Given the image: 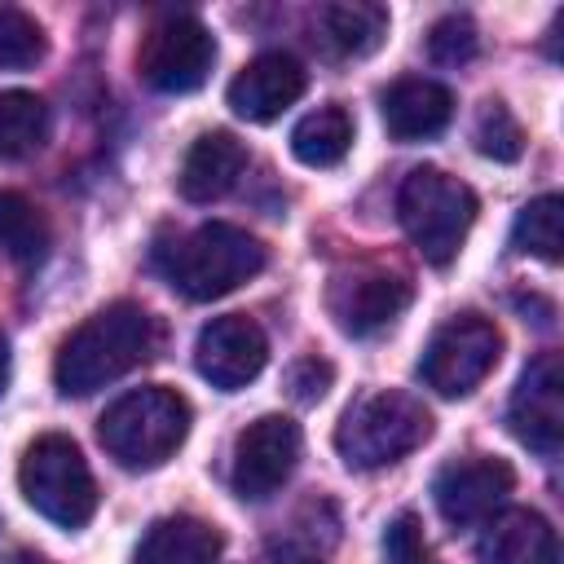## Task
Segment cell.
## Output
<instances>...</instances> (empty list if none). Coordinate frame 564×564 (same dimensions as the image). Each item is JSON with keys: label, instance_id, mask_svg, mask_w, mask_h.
<instances>
[{"label": "cell", "instance_id": "obj_1", "mask_svg": "<svg viewBox=\"0 0 564 564\" xmlns=\"http://www.w3.org/2000/svg\"><path fill=\"white\" fill-rule=\"evenodd\" d=\"M154 352H159V322L141 304L119 300V304H106L101 313H93L88 322H79L62 339L53 379H57V392L88 397V392L123 379L128 370L145 366Z\"/></svg>", "mask_w": 564, "mask_h": 564}, {"label": "cell", "instance_id": "obj_2", "mask_svg": "<svg viewBox=\"0 0 564 564\" xmlns=\"http://www.w3.org/2000/svg\"><path fill=\"white\" fill-rule=\"evenodd\" d=\"M189 432V401L172 388H137L106 405L97 419L101 449L128 467V471H154L163 467Z\"/></svg>", "mask_w": 564, "mask_h": 564}, {"label": "cell", "instance_id": "obj_3", "mask_svg": "<svg viewBox=\"0 0 564 564\" xmlns=\"http://www.w3.org/2000/svg\"><path fill=\"white\" fill-rule=\"evenodd\" d=\"M432 436V414L414 392L383 388L348 405V414L335 427V449L348 467H388L419 449Z\"/></svg>", "mask_w": 564, "mask_h": 564}, {"label": "cell", "instance_id": "obj_4", "mask_svg": "<svg viewBox=\"0 0 564 564\" xmlns=\"http://www.w3.org/2000/svg\"><path fill=\"white\" fill-rule=\"evenodd\" d=\"M397 220L410 234V242L423 251V260L445 269L476 220V194L458 176L423 163L397 189Z\"/></svg>", "mask_w": 564, "mask_h": 564}, {"label": "cell", "instance_id": "obj_5", "mask_svg": "<svg viewBox=\"0 0 564 564\" xmlns=\"http://www.w3.org/2000/svg\"><path fill=\"white\" fill-rule=\"evenodd\" d=\"M264 269V247L238 225L212 220L181 238L167 256V282L185 300H220Z\"/></svg>", "mask_w": 564, "mask_h": 564}, {"label": "cell", "instance_id": "obj_6", "mask_svg": "<svg viewBox=\"0 0 564 564\" xmlns=\"http://www.w3.org/2000/svg\"><path fill=\"white\" fill-rule=\"evenodd\" d=\"M18 485H22V498L44 520H53L62 529H79L97 511L93 471H88L79 445L62 432H44L26 445V454L18 463Z\"/></svg>", "mask_w": 564, "mask_h": 564}, {"label": "cell", "instance_id": "obj_7", "mask_svg": "<svg viewBox=\"0 0 564 564\" xmlns=\"http://www.w3.org/2000/svg\"><path fill=\"white\" fill-rule=\"evenodd\" d=\"M498 357H502L498 326L480 313H458L445 326H436V335L427 339L419 357V375L441 397H467L498 366Z\"/></svg>", "mask_w": 564, "mask_h": 564}, {"label": "cell", "instance_id": "obj_8", "mask_svg": "<svg viewBox=\"0 0 564 564\" xmlns=\"http://www.w3.org/2000/svg\"><path fill=\"white\" fill-rule=\"evenodd\" d=\"M216 62V35L194 13L159 18L137 48V75L159 93H194Z\"/></svg>", "mask_w": 564, "mask_h": 564}, {"label": "cell", "instance_id": "obj_9", "mask_svg": "<svg viewBox=\"0 0 564 564\" xmlns=\"http://www.w3.org/2000/svg\"><path fill=\"white\" fill-rule=\"evenodd\" d=\"M300 463V423L286 414H260L247 423L234 441V467L229 485L238 498L260 502L286 485V476Z\"/></svg>", "mask_w": 564, "mask_h": 564}, {"label": "cell", "instance_id": "obj_10", "mask_svg": "<svg viewBox=\"0 0 564 564\" xmlns=\"http://www.w3.org/2000/svg\"><path fill=\"white\" fill-rule=\"evenodd\" d=\"M410 300H414V286L388 269H348V273H335L326 286V313L352 339H366L392 326L410 308Z\"/></svg>", "mask_w": 564, "mask_h": 564}, {"label": "cell", "instance_id": "obj_11", "mask_svg": "<svg viewBox=\"0 0 564 564\" xmlns=\"http://www.w3.org/2000/svg\"><path fill=\"white\" fill-rule=\"evenodd\" d=\"M507 423L516 432L520 445H529L542 458H555L564 445V366L555 352H542L524 366L511 405H507Z\"/></svg>", "mask_w": 564, "mask_h": 564}, {"label": "cell", "instance_id": "obj_12", "mask_svg": "<svg viewBox=\"0 0 564 564\" xmlns=\"http://www.w3.org/2000/svg\"><path fill=\"white\" fill-rule=\"evenodd\" d=\"M511 485H516V471L502 458L471 454V458H454V463H445L436 471L432 502L445 516V524L467 529V524L489 520L502 507V498L511 494Z\"/></svg>", "mask_w": 564, "mask_h": 564}, {"label": "cell", "instance_id": "obj_13", "mask_svg": "<svg viewBox=\"0 0 564 564\" xmlns=\"http://www.w3.org/2000/svg\"><path fill=\"white\" fill-rule=\"evenodd\" d=\"M269 361V339L264 330L247 317V313H229V317H212L198 330L194 344V366L198 375L220 388V392H238L247 388Z\"/></svg>", "mask_w": 564, "mask_h": 564}, {"label": "cell", "instance_id": "obj_14", "mask_svg": "<svg viewBox=\"0 0 564 564\" xmlns=\"http://www.w3.org/2000/svg\"><path fill=\"white\" fill-rule=\"evenodd\" d=\"M304 84H308V75H304V66L291 53H260V57H251L234 75V84H229V110L238 119H247V123H269L286 106L300 101Z\"/></svg>", "mask_w": 564, "mask_h": 564}, {"label": "cell", "instance_id": "obj_15", "mask_svg": "<svg viewBox=\"0 0 564 564\" xmlns=\"http://www.w3.org/2000/svg\"><path fill=\"white\" fill-rule=\"evenodd\" d=\"M480 564H560V538L546 516L529 507L494 511L476 542Z\"/></svg>", "mask_w": 564, "mask_h": 564}, {"label": "cell", "instance_id": "obj_16", "mask_svg": "<svg viewBox=\"0 0 564 564\" xmlns=\"http://www.w3.org/2000/svg\"><path fill=\"white\" fill-rule=\"evenodd\" d=\"M379 110H383V123H388V132L397 141H423V137H436L449 123L454 93L445 84H436V79L405 75L379 97Z\"/></svg>", "mask_w": 564, "mask_h": 564}, {"label": "cell", "instance_id": "obj_17", "mask_svg": "<svg viewBox=\"0 0 564 564\" xmlns=\"http://www.w3.org/2000/svg\"><path fill=\"white\" fill-rule=\"evenodd\" d=\"M247 167V150L234 132H203L189 150H185V163H181V194L189 203H212L220 194L234 189V181L242 176Z\"/></svg>", "mask_w": 564, "mask_h": 564}, {"label": "cell", "instance_id": "obj_18", "mask_svg": "<svg viewBox=\"0 0 564 564\" xmlns=\"http://www.w3.org/2000/svg\"><path fill=\"white\" fill-rule=\"evenodd\" d=\"M220 529L198 516H163L137 542V564H216L220 560Z\"/></svg>", "mask_w": 564, "mask_h": 564}, {"label": "cell", "instance_id": "obj_19", "mask_svg": "<svg viewBox=\"0 0 564 564\" xmlns=\"http://www.w3.org/2000/svg\"><path fill=\"white\" fill-rule=\"evenodd\" d=\"M383 35H388V9L383 4L344 0V4L317 9V40L335 57H366L379 48Z\"/></svg>", "mask_w": 564, "mask_h": 564}, {"label": "cell", "instance_id": "obj_20", "mask_svg": "<svg viewBox=\"0 0 564 564\" xmlns=\"http://www.w3.org/2000/svg\"><path fill=\"white\" fill-rule=\"evenodd\" d=\"M352 150V119L344 106H322L304 115L291 132V154L304 167H335Z\"/></svg>", "mask_w": 564, "mask_h": 564}, {"label": "cell", "instance_id": "obj_21", "mask_svg": "<svg viewBox=\"0 0 564 564\" xmlns=\"http://www.w3.org/2000/svg\"><path fill=\"white\" fill-rule=\"evenodd\" d=\"M48 238L53 234H48L44 212L18 189H0V247H4V256L31 269L48 256Z\"/></svg>", "mask_w": 564, "mask_h": 564}, {"label": "cell", "instance_id": "obj_22", "mask_svg": "<svg viewBox=\"0 0 564 564\" xmlns=\"http://www.w3.org/2000/svg\"><path fill=\"white\" fill-rule=\"evenodd\" d=\"M44 137H48V106L26 88L0 93V159H22L40 150Z\"/></svg>", "mask_w": 564, "mask_h": 564}, {"label": "cell", "instance_id": "obj_23", "mask_svg": "<svg viewBox=\"0 0 564 564\" xmlns=\"http://www.w3.org/2000/svg\"><path fill=\"white\" fill-rule=\"evenodd\" d=\"M511 247L529 251L546 264H555L564 256V229H560V194H542L533 203L520 207L516 225H511Z\"/></svg>", "mask_w": 564, "mask_h": 564}, {"label": "cell", "instance_id": "obj_24", "mask_svg": "<svg viewBox=\"0 0 564 564\" xmlns=\"http://www.w3.org/2000/svg\"><path fill=\"white\" fill-rule=\"evenodd\" d=\"M476 150L494 163H516L524 154V128L520 119L502 106V101H485V110L476 115V132H471Z\"/></svg>", "mask_w": 564, "mask_h": 564}, {"label": "cell", "instance_id": "obj_25", "mask_svg": "<svg viewBox=\"0 0 564 564\" xmlns=\"http://www.w3.org/2000/svg\"><path fill=\"white\" fill-rule=\"evenodd\" d=\"M44 57V31L22 9H0V70H22Z\"/></svg>", "mask_w": 564, "mask_h": 564}, {"label": "cell", "instance_id": "obj_26", "mask_svg": "<svg viewBox=\"0 0 564 564\" xmlns=\"http://www.w3.org/2000/svg\"><path fill=\"white\" fill-rule=\"evenodd\" d=\"M476 48H480V31L467 13H445L427 31V57L436 66H463V62L476 57Z\"/></svg>", "mask_w": 564, "mask_h": 564}, {"label": "cell", "instance_id": "obj_27", "mask_svg": "<svg viewBox=\"0 0 564 564\" xmlns=\"http://www.w3.org/2000/svg\"><path fill=\"white\" fill-rule=\"evenodd\" d=\"M383 564H432L427 542H423V524L410 511L388 524V533H383Z\"/></svg>", "mask_w": 564, "mask_h": 564}, {"label": "cell", "instance_id": "obj_28", "mask_svg": "<svg viewBox=\"0 0 564 564\" xmlns=\"http://www.w3.org/2000/svg\"><path fill=\"white\" fill-rule=\"evenodd\" d=\"M330 379H335L330 361H322V357H300V361L286 370V392H291L300 405H313V401L326 397Z\"/></svg>", "mask_w": 564, "mask_h": 564}, {"label": "cell", "instance_id": "obj_29", "mask_svg": "<svg viewBox=\"0 0 564 564\" xmlns=\"http://www.w3.org/2000/svg\"><path fill=\"white\" fill-rule=\"evenodd\" d=\"M4 388H9V339L0 335V397H4Z\"/></svg>", "mask_w": 564, "mask_h": 564}, {"label": "cell", "instance_id": "obj_30", "mask_svg": "<svg viewBox=\"0 0 564 564\" xmlns=\"http://www.w3.org/2000/svg\"><path fill=\"white\" fill-rule=\"evenodd\" d=\"M9 564H48V560H40V555H31V551H18V555H9Z\"/></svg>", "mask_w": 564, "mask_h": 564}]
</instances>
